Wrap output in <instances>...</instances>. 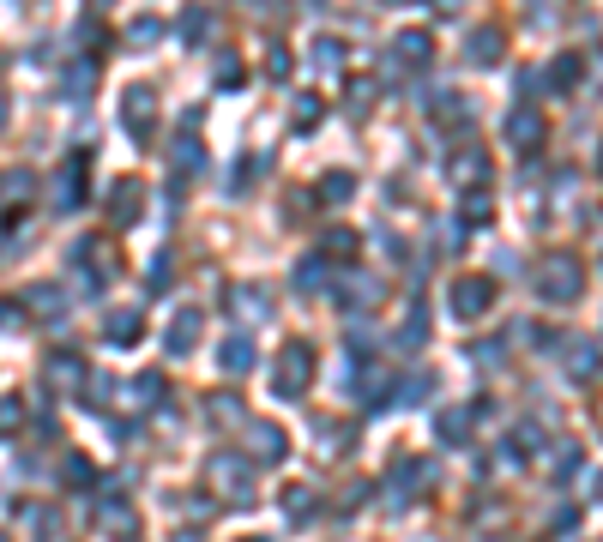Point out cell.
Masks as SVG:
<instances>
[{
	"label": "cell",
	"instance_id": "cell-1",
	"mask_svg": "<svg viewBox=\"0 0 603 542\" xmlns=\"http://www.w3.org/2000/svg\"><path fill=\"white\" fill-rule=\"evenodd\" d=\"M537 296L549 301V307L580 301L585 296V265H580V253H549V260L537 265Z\"/></svg>",
	"mask_w": 603,
	"mask_h": 542
},
{
	"label": "cell",
	"instance_id": "cell-2",
	"mask_svg": "<svg viewBox=\"0 0 603 542\" xmlns=\"http://www.w3.org/2000/svg\"><path fill=\"white\" fill-rule=\"evenodd\" d=\"M272 374H278V380H272L278 398H302V392H308V374H314V350H308V343H284V356H278Z\"/></svg>",
	"mask_w": 603,
	"mask_h": 542
},
{
	"label": "cell",
	"instance_id": "cell-3",
	"mask_svg": "<svg viewBox=\"0 0 603 542\" xmlns=\"http://www.w3.org/2000/svg\"><path fill=\"white\" fill-rule=\"evenodd\" d=\"M121 120H127V133L133 139H151V120H158V91L151 84H127V97H121Z\"/></svg>",
	"mask_w": 603,
	"mask_h": 542
},
{
	"label": "cell",
	"instance_id": "cell-4",
	"mask_svg": "<svg viewBox=\"0 0 603 542\" xmlns=\"http://www.w3.org/2000/svg\"><path fill=\"white\" fill-rule=\"evenodd\" d=\"M205 476H212V488H223L230 501H248V494H254V482H248V458H236V452H218V458L205 464Z\"/></svg>",
	"mask_w": 603,
	"mask_h": 542
},
{
	"label": "cell",
	"instance_id": "cell-5",
	"mask_svg": "<svg viewBox=\"0 0 603 542\" xmlns=\"http://www.w3.org/2000/svg\"><path fill=\"white\" fill-rule=\"evenodd\" d=\"M489 307H495V283L489 278H459L453 283V314H459V320H482Z\"/></svg>",
	"mask_w": 603,
	"mask_h": 542
},
{
	"label": "cell",
	"instance_id": "cell-6",
	"mask_svg": "<svg viewBox=\"0 0 603 542\" xmlns=\"http://www.w3.org/2000/svg\"><path fill=\"white\" fill-rule=\"evenodd\" d=\"M580 79H585V60L573 55V49L549 60V73H537V84H549V97H573V91H580Z\"/></svg>",
	"mask_w": 603,
	"mask_h": 542
},
{
	"label": "cell",
	"instance_id": "cell-7",
	"mask_svg": "<svg viewBox=\"0 0 603 542\" xmlns=\"http://www.w3.org/2000/svg\"><path fill=\"white\" fill-rule=\"evenodd\" d=\"M446 175H453V187H464V193H477L482 181H489V157H482V145H464V151H453V163H446Z\"/></svg>",
	"mask_w": 603,
	"mask_h": 542
},
{
	"label": "cell",
	"instance_id": "cell-8",
	"mask_svg": "<svg viewBox=\"0 0 603 542\" xmlns=\"http://www.w3.org/2000/svg\"><path fill=\"white\" fill-rule=\"evenodd\" d=\"M501 133H507V145H513V151H537V145H543V120L531 115V109H513Z\"/></svg>",
	"mask_w": 603,
	"mask_h": 542
},
{
	"label": "cell",
	"instance_id": "cell-9",
	"mask_svg": "<svg viewBox=\"0 0 603 542\" xmlns=\"http://www.w3.org/2000/svg\"><path fill=\"white\" fill-rule=\"evenodd\" d=\"M241 434H248V452H254L260 464H278L284 458V434L272 428V422H248Z\"/></svg>",
	"mask_w": 603,
	"mask_h": 542
},
{
	"label": "cell",
	"instance_id": "cell-10",
	"mask_svg": "<svg viewBox=\"0 0 603 542\" xmlns=\"http://www.w3.org/2000/svg\"><path fill=\"white\" fill-rule=\"evenodd\" d=\"M428 55H435V37H428V31H399V37H392V60H404V67H422Z\"/></svg>",
	"mask_w": 603,
	"mask_h": 542
},
{
	"label": "cell",
	"instance_id": "cell-11",
	"mask_svg": "<svg viewBox=\"0 0 603 542\" xmlns=\"http://www.w3.org/2000/svg\"><path fill=\"white\" fill-rule=\"evenodd\" d=\"M314 506H320V494H314L308 482H290V488H284V519L290 524H308L314 519Z\"/></svg>",
	"mask_w": 603,
	"mask_h": 542
},
{
	"label": "cell",
	"instance_id": "cell-12",
	"mask_svg": "<svg viewBox=\"0 0 603 542\" xmlns=\"http://www.w3.org/2000/svg\"><path fill=\"white\" fill-rule=\"evenodd\" d=\"M79 200H85V157H67V169H60V193H55V205H60V211H73Z\"/></svg>",
	"mask_w": 603,
	"mask_h": 542
},
{
	"label": "cell",
	"instance_id": "cell-13",
	"mask_svg": "<svg viewBox=\"0 0 603 542\" xmlns=\"http://www.w3.org/2000/svg\"><path fill=\"white\" fill-rule=\"evenodd\" d=\"M194 338H200V314H194V307H181L176 325H169V356H187Z\"/></svg>",
	"mask_w": 603,
	"mask_h": 542
},
{
	"label": "cell",
	"instance_id": "cell-14",
	"mask_svg": "<svg viewBox=\"0 0 603 542\" xmlns=\"http://www.w3.org/2000/svg\"><path fill=\"white\" fill-rule=\"evenodd\" d=\"M140 181H115V193H109V218L115 223H133V211H140Z\"/></svg>",
	"mask_w": 603,
	"mask_h": 542
},
{
	"label": "cell",
	"instance_id": "cell-15",
	"mask_svg": "<svg viewBox=\"0 0 603 542\" xmlns=\"http://www.w3.org/2000/svg\"><path fill=\"white\" fill-rule=\"evenodd\" d=\"M42 374H49V380H60V386H73V380H91V374H85V356H73V350H55Z\"/></svg>",
	"mask_w": 603,
	"mask_h": 542
},
{
	"label": "cell",
	"instance_id": "cell-16",
	"mask_svg": "<svg viewBox=\"0 0 603 542\" xmlns=\"http://www.w3.org/2000/svg\"><path fill=\"white\" fill-rule=\"evenodd\" d=\"M140 325H145L140 307H115L109 314V343H140Z\"/></svg>",
	"mask_w": 603,
	"mask_h": 542
},
{
	"label": "cell",
	"instance_id": "cell-17",
	"mask_svg": "<svg viewBox=\"0 0 603 542\" xmlns=\"http://www.w3.org/2000/svg\"><path fill=\"white\" fill-rule=\"evenodd\" d=\"M218 361H223V374H248L254 368V338H230L218 350Z\"/></svg>",
	"mask_w": 603,
	"mask_h": 542
},
{
	"label": "cell",
	"instance_id": "cell-18",
	"mask_svg": "<svg viewBox=\"0 0 603 542\" xmlns=\"http://www.w3.org/2000/svg\"><path fill=\"white\" fill-rule=\"evenodd\" d=\"M236 314H248V320H266V314H272V296H266L260 283H241V289H236Z\"/></svg>",
	"mask_w": 603,
	"mask_h": 542
},
{
	"label": "cell",
	"instance_id": "cell-19",
	"mask_svg": "<svg viewBox=\"0 0 603 542\" xmlns=\"http://www.w3.org/2000/svg\"><path fill=\"white\" fill-rule=\"evenodd\" d=\"M212 24H218V19H212V6H187V13H181V37L205 42V37H212Z\"/></svg>",
	"mask_w": 603,
	"mask_h": 542
},
{
	"label": "cell",
	"instance_id": "cell-20",
	"mask_svg": "<svg viewBox=\"0 0 603 542\" xmlns=\"http://www.w3.org/2000/svg\"><path fill=\"white\" fill-rule=\"evenodd\" d=\"M464 55L477 60V67H495V60H501V31H477V37H471V49H464Z\"/></svg>",
	"mask_w": 603,
	"mask_h": 542
},
{
	"label": "cell",
	"instance_id": "cell-21",
	"mask_svg": "<svg viewBox=\"0 0 603 542\" xmlns=\"http://www.w3.org/2000/svg\"><path fill=\"white\" fill-rule=\"evenodd\" d=\"M350 193H356V175H344V169H332V175L320 181V200H326V205H344Z\"/></svg>",
	"mask_w": 603,
	"mask_h": 542
},
{
	"label": "cell",
	"instance_id": "cell-22",
	"mask_svg": "<svg viewBox=\"0 0 603 542\" xmlns=\"http://www.w3.org/2000/svg\"><path fill=\"white\" fill-rule=\"evenodd\" d=\"M0 200H6V205H24V200H31V169H6V181H0Z\"/></svg>",
	"mask_w": 603,
	"mask_h": 542
},
{
	"label": "cell",
	"instance_id": "cell-23",
	"mask_svg": "<svg viewBox=\"0 0 603 542\" xmlns=\"http://www.w3.org/2000/svg\"><path fill=\"white\" fill-rule=\"evenodd\" d=\"M290 115H296V127L308 133V127L320 120V97H314V91H296V97H290Z\"/></svg>",
	"mask_w": 603,
	"mask_h": 542
},
{
	"label": "cell",
	"instance_id": "cell-24",
	"mask_svg": "<svg viewBox=\"0 0 603 542\" xmlns=\"http://www.w3.org/2000/svg\"><path fill=\"white\" fill-rule=\"evenodd\" d=\"M464 434H471V410H446V416H441V440L446 446H464Z\"/></svg>",
	"mask_w": 603,
	"mask_h": 542
},
{
	"label": "cell",
	"instance_id": "cell-25",
	"mask_svg": "<svg viewBox=\"0 0 603 542\" xmlns=\"http://www.w3.org/2000/svg\"><path fill=\"white\" fill-rule=\"evenodd\" d=\"M158 37H163L158 19H133V24H127V49H151Z\"/></svg>",
	"mask_w": 603,
	"mask_h": 542
},
{
	"label": "cell",
	"instance_id": "cell-26",
	"mask_svg": "<svg viewBox=\"0 0 603 542\" xmlns=\"http://www.w3.org/2000/svg\"><path fill=\"white\" fill-rule=\"evenodd\" d=\"M266 79H272V84L290 79V49H284V42H272V49H266Z\"/></svg>",
	"mask_w": 603,
	"mask_h": 542
},
{
	"label": "cell",
	"instance_id": "cell-27",
	"mask_svg": "<svg viewBox=\"0 0 603 542\" xmlns=\"http://www.w3.org/2000/svg\"><path fill=\"white\" fill-rule=\"evenodd\" d=\"M248 79V67H241L236 55H218V91H230V84H241Z\"/></svg>",
	"mask_w": 603,
	"mask_h": 542
},
{
	"label": "cell",
	"instance_id": "cell-28",
	"mask_svg": "<svg viewBox=\"0 0 603 542\" xmlns=\"http://www.w3.org/2000/svg\"><path fill=\"white\" fill-rule=\"evenodd\" d=\"M489 218H495L489 193H464V223H489Z\"/></svg>",
	"mask_w": 603,
	"mask_h": 542
},
{
	"label": "cell",
	"instance_id": "cell-29",
	"mask_svg": "<svg viewBox=\"0 0 603 542\" xmlns=\"http://www.w3.org/2000/svg\"><path fill=\"white\" fill-rule=\"evenodd\" d=\"M67 488H91V458H79V452H73V458H67Z\"/></svg>",
	"mask_w": 603,
	"mask_h": 542
},
{
	"label": "cell",
	"instance_id": "cell-30",
	"mask_svg": "<svg viewBox=\"0 0 603 542\" xmlns=\"http://www.w3.org/2000/svg\"><path fill=\"white\" fill-rule=\"evenodd\" d=\"M97 79V67H91V60H85V67H73V73H67V91H60V97H85V84Z\"/></svg>",
	"mask_w": 603,
	"mask_h": 542
},
{
	"label": "cell",
	"instance_id": "cell-31",
	"mask_svg": "<svg viewBox=\"0 0 603 542\" xmlns=\"http://www.w3.org/2000/svg\"><path fill=\"white\" fill-rule=\"evenodd\" d=\"M133 398H140V404H158L163 398V374H140V380H133Z\"/></svg>",
	"mask_w": 603,
	"mask_h": 542
},
{
	"label": "cell",
	"instance_id": "cell-32",
	"mask_svg": "<svg viewBox=\"0 0 603 542\" xmlns=\"http://www.w3.org/2000/svg\"><path fill=\"white\" fill-rule=\"evenodd\" d=\"M205 410H212V416H218V422H236V416H241V404H236V392H218V398L205 404Z\"/></svg>",
	"mask_w": 603,
	"mask_h": 542
},
{
	"label": "cell",
	"instance_id": "cell-33",
	"mask_svg": "<svg viewBox=\"0 0 603 542\" xmlns=\"http://www.w3.org/2000/svg\"><path fill=\"white\" fill-rule=\"evenodd\" d=\"M19 398H0V440H6V434H19Z\"/></svg>",
	"mask_w": 603,
	"mask_h": 542
},
{
	"label": "cell",
	"instance_id": "cell-34",
	"mask_svg": "<svg viewBox=\"0 0 603 542\" xmlns=\"http://www.w3.org/2000/svg\"><path fill=\"white\" fill-rule=\"evenodd\" d=\"M417 343H422V307H410V320L399 332V350H417Z\"/></svg>",
	"mask_w": 603,
	"mask_h": 542
},
{
	"label": "cell",
	"instance_id": "cell-35",
	"mask_svg": "<svg viewBox=\"0 0 603 542\" xmlns=\"http://www.w3.org/2000/svg\"><path fill=\"white\" fill-rule=\"evenodd\" d=\"M326 253H356V229H326Z\"/></svg>",
	"mask_w": 603,
	"mask_h": 542
},
{
	"label": "cell",
	"instance_id": "cell-36",
	"mask_svg": "<svg viewBox=\"0 0 603 542\" xmlns=\"http://www.w3.org/2000/svg\"><path fill=\"white\" fill-rule=\"evenodd\" d=\"M320 271H326L320 260H302V271H296V289H320Z\"/></svg>",
	"mask_w": 603,
	"mask_h": 542
},
{
	"label": "cell",
	"instance_id": "cell-37",
	"mask_svg": "<svg viewBox=\"0 0 603 542\" xmlns=\"http://www.w3.org/2000/svg\"><path fill=\"white\" fill-rule=\"evenodd\" d=\"M314 60H320L326 73H332V67H344V42H320V49H314Z\"/></svg>",
	"mask_w": 603,
	"mask_h": 542
},
{
	"label": "cell",
	"instance_id": "cell-38",
	"mask_svg": "<svg viewBox=\"0 0 603 542\" xmlns=\"http://www.w3.org/2000/svg\"><path fill=\"white\" fill-rule=\"evenodd\" d=\"M368 102H374V84H368V79H356V84H350V109H356V115H362Z\"/></svg>",
	"mask_w": 603,
	"mask_h": 542
},
{
	"label": "cell",
	"instance_id": "cell-39",
	"mask_svg": "<svg viewBox=\"0 0 603 542\" xmlns=\"http://www.w3.org/2000/svg\"><path fill=\"white\" fill-rule=\"evenodd\" d=\"M591 361H598V356H591V343H580V350H573V374H580V386L591 380Z\"/></svg>",
	"mask_w": 603,
	"mask_h": 542
},
{
	"label": "cell",
	"instance_id": "cell-40",
	"mask_svg": "<svg viewBox=\"0 0 603 542\" xmlns=\"http://www.w3.org/2000/svg\"><path fill=\"white\" fill-rule=\"evenodd\" d=\"M31 301H37V307H49V314H60V289H31Z\"/></svg>",
	"mask_w": 603,
	"mask_h": 542
},
{
	"label": "cell",
	"instance_id": "cell-41",
	"mask_svg": "<svg viewBox=\"0 0 603 542\" xmlns=\"http://www.w3.org/2000/svg\"><path fill=\"white\" fill-rule=\"evenodd\" d=\"M459 6H464V0H441V13H459Z\"/></svg>",
	"mask_w": 603,
	"mask_h": 542
},
{
	"label": "cell",
	"instance_id": "cell-42",
	"mask_svg": "<svg viewBox=\"0 0 603 542\" xmlns=\"http://www.w3.org/2000/svg\"><path fill=\"white\" fill-rule=\"evenodd\" d=\"M0 127H6V97H0Z\"/></svg>",
	"mask_w": 603,
	"mask_h": 542
},
{
	"label": "cell",
	"instance_id": "cell-43",
	"mask_svg": "<svg viewBox=\"0 0 603 542\" xmlns=\"http://www.w3.org/2000/svg\"><path fill=\"white\" fill-rule=\"evenodd\" d=\"M91 6H109V0H91Z\"/></svg>",
	"mask_w": 603,
	"mask_h": 542
},
{
	"label": "cell",
	"instance_id": "cell-44",
	"mask_svg": "<svg viewBox=\"0 0 603 542\" xmlns=\"http://www.w3.org/2000/svg\"><path fill=\"white\" fill-rule=\"evenodd\" d=\"M392 6H410V0H392Z\"/></svg>",
	"mask_w": 603,
	"mask_h": 542
},
{
	"label": "cell",
	"instance_id": "cell-45",
	"mask_svg": "<svg viewBox=\"0 0 603 542\" xmlns=\"http://www.w3.org/2000/svg\"><path fill=\"white\" fill-rule=\"evenodd\" d=\"M248 542H266V537H248Z\"/></svg>",
	"mask_w": 603,
	"mask_h": 542
},
{
	"label": "cell",
	"instance_id": "cell-46",
	"mask_svg": "<svg viewBox=\"0 0 603 542\" xmlns=\"http://www.w3.org/2000/svg\"><path fill=\"white\" fill-rule=\"evenodd\" d=\"M0 542H6V537H0Z\"/></svg>",
	"mask_w": 603,
	"mask_h": 542
}]
</instances>
